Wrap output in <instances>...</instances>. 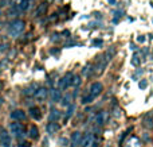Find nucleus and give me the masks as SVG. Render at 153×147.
Returning a JSON list of instances; mask_svg holds the SVG:
<instances>
[{
    "mask_svg": "<svg viewBox=\"0 0 153 147\" xmlns=\"http://www.w3.org/2000/svg\"><path fill=\"white\" fill-rule=\"evenodd\" d=\"M7 31H8V35H10V37L18 38L19 35L24 31V22L20 20V19H15V20H12L10 23Z\"/></svg>",
    "mask_w": 153,
    "mask_h": 147,
    "instance_id": "f257e3e1",
    "label": "nucleus"
},
{
    "mask_svg": "<svg viewBox=\"0 0 153 147\" xmlns=\"http://www.w3.org/2000/svg\"><path fill=\"white\" fill-rule=\"evenodd\" d=\"M0 146L1 147H12V138L8 134L7 130H0Z\"/></svg>",
    "mask_w": 153,
    "mask_h": 147,
    "instance_id": "f03ea898",
    "label": "nucleus"
},
{
    "mask_svg": "<svg viewBox=\"0 0 153 147\" xmlns=\"http://www.w3.org/2000/svg\"><path fill=\"white\" fill-rule=\"evenodd\" d=\"M10 132L15 138H22L24 134V128L20 123H18V122L15 120L13 123H10Z\"/></svg>",
    "mask_w": 153,
    "mask_h": 147,
    "instance_id": "7ed1b4c3",
    "label": "nucleus"
},
{
    "mask_svg": "<svg viewBox=\"0 0 153 147\" xmlns=\"http://www.w3.org/2000/svg\"><path fill=\"white\" fill-rule=\"evenodd\" d=\"M73 77H74V74L73 73H66V74L63 76V77L59 80V82H58V85H59V89H62V91H66L67 88H69L70 85H71V82H73Z\"/></svg>",
    "mask_w": 153,
    "mask_h": 147,
    "instance_id": "20e7f679",
    "label": "nucleus"
},
{
    "mask_svg": "<svg viewBox=\"0 0 153 147\" xmlns=\"http://www.w3.org/2000/svg\"><path fill=\"white\" fill-rule=\"evenodd\" d=\"M81 146L82 147H97V143L94 140V135L93 134H86L82 136L81 140Z\"/></svg>",
    "mask_w": 153,
    "mask_h": 147,
    "instance_id": "39448f33",
    "label": "nucleus"
},
{
    "mask_svg": "<svg viewBox=\"0 0 153 147\" xmlns=\"http://www.w3.org/2000/svg\"><path fill=\"white\" fill-rule=\"evenodd\" d=\"M103 91V85L101 82H93L91 85H90V89H89V94H91L93 97H97L98 94H101Z\"/></svg>",
    "mask_w": 153,
    "mask_h": 147,
    "instance_id": "423d86ee",
    "label": "nucleus"
},
{
    "mask_svg": "<svg viewBox=\"0 0 153 147\" xmlns=\"http://www.w3.org/2000/svg\"><path fill=\"white\" fill-rule=\"evenodd\" d=\"M47 94H48V92H47V89L46 88H38L36 89V92H35V94H34V97H35V100L36 101H45L46 99H47Z\"/></svg>",
    "mask_w": 153,
    "mask_h": 147,
    "instance_id": "0eeeda50",
    "label": "nucleus"
},
{
    "mask_svg": "<svg viewBox=\"0 0 153 147\" xmlns=\"http://www.w3.org/2000/svg\"><path fill=\"white\" fill-rule=\"evenodd\" d=\"M11 119L12 120H16V122H20V120H24L26 119V112H23L22 110H15L11 112Z\"/></svg>",
    "mask_w": 153,
    "mask_h": 147,
    "instance_id": "6e6552de",
    "label": "nucleus"
},
{
    "mask_svg": "<svg viewBox=\"0 0 153 147\" xmlns=\"http://www.w3.org/2000/svg\"><path fill=\"white\" fill-rule=\"evenodd\" d=\"M59 128H61V126H59L56 122H50V123L46 126V131H47V134H50V135H53V134H55L56 131H59Z\"/></svg>",
    "mask_w": 153,
    "mask_h": 147,
    "instance_id": "1a4fd4ad",
    "label": "nucleus"
},
{
    "mask_svg": "<svg viewBox=\"0 0 153 147\" xmlns=\"http://www.w3.org/2000/svg\"><path fill=\"white\" fill-rule=\"evenodd\" d=\"M143 126L145 127V128H152V127H153V116H152L151 112H148V113H145V115H144Z\"/></svg>",
    "mask_w": 153,
    "mask_h": 147,
    "instance_id": "9d476101",
    "label": "nucleus"
},
{
    "mask_svg": "<svg viewBox=\"0 0 153 147\" xmlns=\"http://www.w3.org/2000/svg\"><path fill=\"white\" fill-rule=\"evenodd\" d=\"M28 112H30V116H31L34 120H40V119H42V112H40V110L38 107H31Z\"/></svg>",
    "mask_w": 153,
    "mask_h": 147,
    "instance_id": "9b49d317",
    "label": "nucleus"
},
{
    "mask_svg": "<svg viewBox=\"0 0 153 147\" xmlns=\"http://www.w3.org/2000/svg\"><path fill=\"white\" fill-rule=\"evenodd\" d=\"M47 8H48V4H47L46 2L40 3V4L36 7V10H35V16H42V15H45L46 11H47Z\"/></svg>",
    "mask_w": 153,
    "mask_h": 147,
    "instance_id": "f8f14e48",
    "label": "nucleus"
},
{
    "mask_svg": "<svg viewBox=\"0 0 153 147\" xmlns=\"http://www.w3.org/2000/svg\"><path fill=\"white\" fill-rule=\"evenodd\" d=\"M30 0H19L18 3H16V7H18V10L20 11V12H24V11H27L30 8Z\"/></svg>",
    "mask_w": 153,
    "mask_h": 147,
    "instance_id": "ddd939ff",
    "label": "nucleus"
},
{
    "mask_svg": "<svg viewBox=\"0 0 153 147\" xmlns=\"http://www.w3.org/2000/svg\"><path fill=\"white\" fill-rule=\"evenodd\" d=\"M61 116H62L61 111L53 108V110L50 111V115H48V120H50V122H58L59 119H61Z\"/></svg>",
    "mask_w": 153,
    "mask_h": 147,
    "instance_id": "4468645a",
    "label": "nucleus"
},
{
    "mask_svg": "<svg viewBox=\"0 0 153 147\" xmlns=\"http://www.w3.org/2000/svg\"><path fill=\"white\" fill-rule=\"evenodd\" d=\"M50 97H51V100L53 101H61V99H62V92H61V89H53V91L50 92Z\"/></svg>",
    "mask_w": 153,
    "mask_h": 147,
    "instance_id": "2eb2a0df",
    "label": "nucleus"
},
{
    "mask_svg": "<svg viewBox=\"0 0 153 147\" xmlns=\"http://www.w3.org/2000/svg\"><path fill=\"white\" fill-rule=\"evenodd\" d=\"M28 135H30V138L31 139H38L39 138V130H38V127L36 126H31L30 127V131H28Z\"/></svg>",
    "mask_w": 153,
    "mask_h": 147,
    "instance_id": "dca6fc26",
    "label": "nucleus"
},
{
    "mask_svg": "<svg viewBox=\"0 0 153 147\" xmlns=\"http://www.w3.org/2000/svg\"><path fill=\"white\" fill-rule=\"evenodd\" d=\"M71 143L73 145H81V140H82V134L81 132H73V135H71Z\"/></svg>",
    "mask_w": 153,
    "mask_h": 147,
    "instance_id": "f3484780",
    "label": "nucleus"
},
{
    "mask_svg": "<svg viewBox=\"0 0 153 147\" xmlns=\"http://www.w3.org/2000/svg\"><path fill=\"white\" fill-rule=\"evenodd\" d=\"M94 72H95L94 66L89 64V65H87V66H85V69H83V70H82V74H83L85 77H90V76H91Z\"/></svg>",
    "mask_w": 153,
    "mask_h": 147,
    "instance_id": "a211bd4d",
    "label": "nucleus"
},
{
    "mask_svg": "<svg viewBox=\"0 0 153 147\" xmlns=\"http://www.w3.org/2000/svg\"><path fill=\"white\" fill-rule=\"evenodd\" d=\"M20 14H22V12L18 10V7H16V5H13L12 8H10V10H8L7 15L10 16V18H12V16H13V18H16V16H19Z\"/></svg>",
    "mask_w": 153,
    "mask_h": 147,
    "instance_id": "6ab92c4d",
    "label": "nucleus"
},
{
    "mask_svg": "<svg viewBox=\"0 0 153 147\" xmlns=\"http://www.w3.org/2000/svg\"><path fill=\"white\" fill-rule=\"evenodd\" d=\"M36 89H38V85H31V86H28V88L24 89L23 93L26 94V96H34L35 92H36Z\"/></svg>",
    "mask_w": 153,
    "mask_h": 147,
    "instance_id": "aec40b11",
    "label": "nucleus"
},
{
    "mask_svg": "<svg viewBox=\"0 0 153 147\" xmlns=\"http://www.w3.org/2000/svg\"><path fill=\"white\" fill-rule=\"evenodd\" d=\"M103 118H105V113H103V112H100L97 116H95V122H97L98 126H102V124L105 123V119H103Z\"/></svg>",
    "mask_w": 153,
    "mask_h": 147,
    "instance_id": "412c9836",
    "label": "nucleus"
},
{
    "mask_svg": "<svg viewBox=\"0 0 153 147\" xmlns=\"http://www.w3.org/2000/svg\"><path fill=\"white\" fill-rule=\"evenodd\" d=\"M81 84H82L81 77H79V76H74V77H73V82H71V85H73V86H79Z\"/></svg>",
    "mask_w": 153,
    "mask_h": 147,
    "instance_id": "4be33fe9",
    "label": "nucleus"
},
{
    "mask_svg": "<svg viewBox=\"0 0 153 147\" xmlns=\"http://www.w3.org/2000/svg\"><path fill=\"white\" fill-rule=\"evenodd\" d=\"M74 110H75V107L74 105H69V110H67V115H66V120H69L70 118H71V115H73V112H74Z\"/></svg>",
    "mask_w": 153,
    "mask_h": 147,
    "instance_id": "5701e85b",
    "label": "nucleus"
},
{
    "mask_svg": "<svg viewBox=\"0 0 153 147\" xmlns=\"http://www.w3.org/2000/svg\"><path fill=\"white\" fill-rule=\"evenodd\" d=\"M93 99H94V97H93L91 94H89V96H85L83 99H82V103H83V104H89V103L93 101Z\"/></svg>",
    "mask_w": 153,
    "mask_h": 147,
    "instance_id": "b1692460",
    "label": "nucleus"
},
{
    "mask_svg": "<svg viewBox=\"0 0 153 147\" xmlns=\"http://www.w3.org/2000/svg\"><path fill=\"white\" fill-rule=\"evenodd\" d=\"M70 99H71V97H70L69 94H67V96H65L63 99H61L62 100V105H65V107H66V105H70Z\"/></svg>",
    "mask_w": 153,
    "mask_h": 147,
    "instance_id": "393cba45",
    "label": "nucleus"
},
{
    "mask_svg": "<svg viewBox=\"0 0 153 147\" xmlns=\"http://www.w3.org/2000/svg\"><path fill=\"white\" fill-rule=\"evenodd\" d=\"M140 64V59H138V57L137 56H134L132 58V65H134V66H137V65Z\"/></svg>",
    "mask_w": 153,
    "mask_h": 147,
    "instance_id": "a878e982",
    "label": "nucleus"
},
{
    "mask_svg": "<svg viewBox=\"0 0 153 147\" xmlns=\"http://www.w3.org/2000/svg\"><path fill=\"white\" fill-rule=\"evenodd\" d=\"M146 85H148V82H146V81H141V82L138 84V86H140L141 89H145V88H146Z\"/></svg>",
    "mask_w": 153,
    "mask_h": 147,
    "instance_id": "bb28decb",
    "label": "nucleus"
},
{
    "mask_svg": "<svg viewBox=\"0 0 153 147\" xmlns=\"http://www.w3.org/2000/svg\"><path fill=\"white\" fill-rule=\"evenodd\" d=\"M59 143H62V146H66L67 145V139H61Z\"/></svg>",
    "mask_w": 153,
    "mask_h": 147,
    "instance_id": "cd10ccee",
    "label": "nucleus"
},
{
    "mask_svg": "<svg viewBox=\"0 0 153 147\" xmlns=\"http://www.w3.org/2000/svg\"><path fill=\"white\" fill-rule=\"evenodd\" d=\"M19 147H30V145L27 142H23V143H20V145H19Z\"/></svg>",
    "mask_w": 153,
    "mask_h": 147,
    "instance_id": "c85d7f7f",
    "label": "nucleus"
},
{
    "mask_svg": "<svg viewBox=\"0 0 153 147\" xmlns=\"http://www.w3.org/2000/svg\"><path fill=\"white\" fill-rule=\"evenodd\" d=\"M137 40H138V42H144V40H145V38H144V37H140Z\"/></svg>",
    "mask_w": 153,
    "mask_h": 147,
    "instance_id": "c756f323",
    "label": "nucleus"
},
{
    "mask_svg": "<svg viewBox=\"0 0 153 147\" xmlns=\"http://www.w3.org/2000/svg\"><path fill=\"white\" fill-rule=\"evenodd\" d=\"M3 50H4V46H3V45H0V53H1Z\"/></svg>",
    "mask_w": 153,
    "mask_h": 147,
    "instance_id": "7c9ffc66",
    "label": "nucleus"
},
{
    "mask_svg": "<svg viewBox=\"0 0 153 147\" xmlns=\"http://www.w3.org/2000/svg\"><path fill=\"white\" fill-rule=\"evenodd\" d=\"M3 101H4V100H3V99H0V105L3 104Z\"/></svg>",
    "mask_w": 153,
    "mask_h": 147,
    "instance_id": "2f4dec72",
    "label": "nucleus"
},
{
    "mask_svg": "<svg viewBox=\"0 0 153 147\" xmlns=\"http://www.w3.org/2000/svg\"><path fill=\"white\" fill-rule=\"evenodd\" d=\"M3 88V82H0V89H1Z\"/></svg>",
    "mask_w": 153,
    "mask_h": 147,
    "instance_id": "473e14b6",
    "label": "nucleus"
},
{
    "mask_svg": "<svg viewBox=\"0 0 153 147\" xmlns=\"http://www.w3.org/2000/svg\"><path fill=\"white\" fill-rule=\"evenodd\" d=\"M0 15H1V8H0Z\"/></svg>",
    "mask_w": 153,
    "mask_h": 147,
    "instance_id": "72a5a7b5",
    "label": "nucleus"
}]
</instances>
